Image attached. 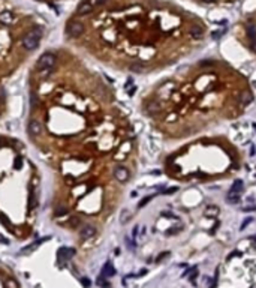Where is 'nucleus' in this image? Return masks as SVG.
I'll return each instance as SVG.
<instances>
[{"label":"nucleus","mask_w":256,"mask_h":288,"mask_svg":"<svg viewBox=\"0 0 256 288\" xmlns=\"http://www.w3.org/2000/svg\"><path fill=\"white\" fill-rule=\"evenodd\" d=\"M226 201H228L229 204H238V203H240V195L229 192V194L226 195Z\"/></svg>","instance_id":"obj_15"},{"label":"nucleus","mask_w":256,"mask_h":288,"mask_svg":"<svg viewBox=\"0 0 256 288\" xmlns=\"http://www.w3.org/2000/svg\"><path fill=\"white\" fill-rule=\"evenodd\" d=\"M189 33H190V36H192V38H195V39H201V38L204 36V30H202V27H201V26H196V24L190 27Z\"/></svg>","instance_id":"obj_10"},{"label":"nucleus","mask_w":256,"mask_h":288,"mask_svg":"<svg viewBox=\"0 0 256 288\" xmlns=\"http://www.w3.org/2000/svg\"><path fill=\"white\" fill-rule=\"evenodd\" d=\"M12 20H14V17H12V12H2L0 14V23L2 24H5V26H8V24H11L12 23Z\"/></svg>","instance_id":"obj_13"},{"label":"nucleus","mask_w":256,"mask_h":288,"mask_svg":"<svg viewBox=\"0 0 256 288\" xmlns=\"http://www.w3.org/2000/svg\"><path fill=\"white\" fill-rule=\"evenodd\" d=\"M56 56L53 54V53H45V54H42L40 57H39V60H38V63H36V68L39 69V71H45V69H51L53 66H54V63H56Z\"/></svg>","instance_id":"obj_2"},{"label":"nucleus","mask_w":256,"mask_h":288,"mask_svg":"<svg viewBox=\"0 0 256 288\" xmlns=\"http://www.w3.org/2000/svg\"><path fill=\"white\" fill-rule=\"evenodd\" d=\"M169 255V252H165V254H162V255H159L157 257V261H160V260H163V258H166Z\"/></svg>","instance_id":"obj_28"},{"label":"nucleus","mask_w":256,"mask_h":288,"mask_svg":"<svg viewBox=\"0 0 256 288\" xmlns=\"http://www.w3.org/2000/svg\"><path fill=\"white\" fill-rule=\"evenodd\" d=\"M114 177L117 179L119 182L124 183L129 179V170H127L126 167H115L114 168Z\"/></svg>","instance_id":"obj_4"},{"label":"nucleus","mask_w":256,"mask_h":288,"mask_svg":"<svg viewBox=\"0 0 256 288\" xmlns=\"http://www.w3.org/2000/svg\"><path fill=\"white\" fill-rule=\"evenodd\" d=\"M238 101H240V104H241V105H247V104H250V102L253 101V95H252L249 90L241 92V93H240V96H238Z\"/></svg>","instance_id":"obj_8"},{"label":"nucleus","mask_w":256,"mask_h":288,"mask_svg":"<svg viewBox=\"0 0 256 288\" xmlns=\"http://www.w3.org/2000/svg\"><path fill=\"white\" fill-rule=\"evenodd\" d=\"M21 165H22V159H21V156H17L15 158V162H14V167L18 170V168H21Z\"/></svg>","instance_id":"obj_21"},{"label":"nucleus","mask_w":256,"mask_h":288,"mask_svg":"<svg viewBox=\"0 0 256 288\" xmlns=\"http://www.w3.org/2000/svg\"><path fill=\"white\" fill-rule=\"evenodd\" d=\"M252 50L256 53V38H255V39H252Z\"/></svg>","instance_id":"obj_30"},{"label":"nucleus","mask_w":256,"mask_h":288,"mask_svg":"<svg viewBox=\"0 0 256 288\" xmlns=\"http://www.w3.org/2000/svg\"><path fill=\"white\" fill-rule=\"evenodd\" d=\"M88 2L93 5V6H99V5H102V3H105L106 0H88Z\"/></svg>","instance_id":"obj_24"},{"label":"nucleus","mask_w":256,"mask_h":288,"mask_svg":"<svg viewBox=\"0 0 256 288\" xmlns=\"http://www.w3.org/2000/svg\"><path fill=\"white\" fill-rule=\"evenodd\" d=\"M114 273H115V270H114V267L111 266V263H106L105 266H103V269H102V276L106 278V276H112Z\"/></svg>","instance_id":"obj_14"},{"label":"nucleus","mask_w":256,"mask_h":288,"mask_svg":"<svg viewBox=\"0 0 256 288\" xmlns=\"http://www.w3.org/2000/svg\"><path fill=\"white\" fill-rule=\"evenodd\" d=\"M29 132L32 135H39L42 132V125L38 122V120H30V123H29Z\"/></svg>","instance_id":"obj_7"},{"label":"nucleus","mask_w":256,"mask_h":288,"mask_svg":"<svg viewBox=\"0 0 256 288\" xmlns=\"http://www.w3.org/2000/svg\"><path fill=\"white\" fill-rule=\"evenodd\" d=\"M177 189H178L177 186H174V188H169V189H166V191L163 192V194H165V195H169V194H174V192H175Z\"/></svg>","instance_id":"obj_25"},{"label":"nucleus","mask_w":256,"mask_h":288,"mask_svg":"<svg viewBox=\"0 0 256 288\" xmlns=\"http://www.w3.org/2000/svg\"><path fill=\"white\" fill-rule=\"evenodd\" d=\"M93 8H95V6H93V5L88 2V0H84L82 3H80V5H78V8H77V14H78V15H87V14H90V12L93 11Z\"/></svg>","instance_id":"obj_5"},{"label":"nucleus","mask_w":256,"mask_h":288,"mask_svg":"<svg viewBox=\"0 0 256 288\" xmlns=\"http://www.w3.org/2000/svg\"><path fill=\"white\" fill-rule=\"evenodd\" d=\"M66 213H67V209L63 207V206H59V207L56 209V216H63V215H66Z\"/></svg>","instance_id":"obj_19"},{"label":"nucleus","mask_w":256,"mask_h":288,"mask_svg":"<svg viewBox=\"0 0 256 288\" xmlns=\"http://www.w3.org/2000/svg\"><path fill=\"white\" fill-rule=\"evenodd\" d=\"M201 2H205V3H213V2H216V0H201Z\"/></svg>","instance_id":"obj_31"},{"label":"nucleus","mask_w":256,"mask_h":288,"mask_svg":"<svg viewBox=\"0 0 256 288\" xmlns=\"http://www.w3.org/2000/svg\"><path fill=\"white\" fill-rule=\"evenodd\" d=\"M252 210H256V204L255 206H249V207H243V212H252Z\"/></svg>","instance_id":"obj_27"},{"label":"nucleus","mask_w":256,"mask_h":288,"mask_svg":"<svg viewBox=\"0 0 256 288\" xmlns=\"http://www.w3.org/2000/svg\"><path fill=\"white\" fill-rule=\"evenodd\" d=\"M40 38H42V30L40 29H33L22 38V45H24V48H27V50H35V48L38 47V44H39V41H40Z\"/></svg>","instance_id":"obj_1"},{"label":"nucleus","mask_w":256,"mask_h":288,"mask_svg":"<svg viewBox=\"0 0 256 288\" xmlns=\"http://www.w3.org/2000/svg\"><path fill=\"white\" fill-rule=\"evenodd\" d=\"M38 104H39L38 98H36V96H32V105H38Z\"/></svg>","instance_id":"obj_29"},{"label":"nucleus","mask_w":256,"mask_h":288,"mask_svg":"<svg viewBox=\"0 0 256 288\" xmlns=\"http://www.w3.org/2000/svg\"><path fill=\"white\" fill-rule=\"evenodd\" d=\"M144 69H145V66H144L142 63H132V65H130V71H133V72H138V74H141V72H144Z\"/></svg>","instance_id":"obj_16"},{"label":"nucleus","mask_w":256,"mask_h":288,"mask_svg":"<svg viewBox=\"0 0 256 288\" xmlns=\"http://www.w3.org/2000/svg\"><path fill=\"white\" fill-rule=\"evenodd\" d=\"M243 188H244L243 180H235L234 183H232V186H231V191H229V192H232V194H238V195H240V192L243 191Z\"/></svg>","instance_id":"obj_12"},{"label":"nucleus","mask_w":256,"mask_h":288,"mask_svg":"<svg viewBox=\"0 0 256 288\" xmlns=\"http://www.w3.org/2000/svg\"><path fill=\"white\" fill-rule=\"evenodd\" d=\"M151 198H153V195H150V197H145V198H142V200H141V203H139V207H144V206H145V204H147V203H148V201L151 200Z\"/></svg>","instance_id":"obj_23"},{"label":"nucleus","mask_w":256,"mask_h":288,"mask_svg":"<svg viewBox=\"0 0 256 288\" xmlns=\"http://www.w3.org/2000/svg\"><path fill=\"white\" fill-rule=\"evenodd\" d=\"M253 246L256 248V240H253Z\"/></svg>","instance_id":"obj_32"},{"label":"nucleus","mask_w":256,"mask_h":288,"mask_svg":"<svg viewBox=\"0 0 256 288\" xmlns=\"http://www.w3.org/2000/svg\"><path fill=\"white\" fill-rule=\"evenodd\" d=\"M225 32H226L225 29H222V30H216V32H213V38H214V39H219V38L225 33Z\"/></svg>","instance_id":"obj_22"},{"label":"nucleus","mask_w":256,"mask_h":288,"mask_svg":"<svg viewBox=\"0 0 256 288\" xmlns=\"http://www.w3.org/2000/svg\"><path fill=\"white\" fill-rule=\"evenodd\" d=\"M246 32H247V36L250 39H255L256 38V27L253 26V24H249V26L246 27Z\"/></svg>","instance_id":"obj_18"},{"label":"nucleus","mask_w":256,"mask_h":288,"mask_svg":"<svg viewBox=\"0 0 256 288\" xmlns=\"http://www.w3.org/2000/svg\"><path fill=\"white\" fill-rule=\"evenodd\" d=\"M82 32H84V26H82L80 21H69V23H67V26H66V33H67L69 36L77 38V36H80Z\"/></svg>","instance_id":"obj_3"},{"label":"nucleus","mask_w":256,"mask_h":288,"mask_svg":"<svg viewBox=\"0 0 256 288\" xmlns=\"http://www.w3.org/2000/svg\"><path fill=\"white\" fill-rule=\"evenodd\" d=\"M159 111H160V105H159L156 101H150L148 105H147V113L151 114V116H154V114H157Z\"/></svg>","instance_id":"obj_11"},{"label":"nucleus","mask_w":256,"mask_h":288,"mask_svg":"<svg viewBox=\"0 0 256 288\" xmlns=\"http://www.w3.org/2000/svg\"><path fill=\"white\" fill-rule=\"evenodd\" d=\"M250 222H252V218H247V219H246V221H244V222L241 224V230H244V228H246V227H247V225H249Z\"/></svg>","instance_id":"obj_26"},{"label":"nucleus","mask_w":256,"mask_h":288,"mask_svg":"<svg viewBox=\"0 0 256 288\" xmlns=\"http://www.w3.org/2000/svg\"><path fill=\"white\" fill-rule=\"evenodd\" d=\"M95 233H96V230H95V227H93V225H84L81 228V231H80V236H81V239L87 240V239H90V237L95 236Z\"/></svg>","instance_id":"obj_6"},{"label":"nucleus","mask_w":256,"mask_h":288,"mask_svg":"<svg viewBox=\"0 0 256 288\" xmlns=\"http://www.w3.org/2000/svg\"><path fill=\"white\" fill-rule=\"evenodd\" d=\"M220 213V209L216 206V204H208L205 207V215L210 216V218H216V216Z\"/></svg>","instance_id":"obj_9"},{"label":"nucleus","mask_w":256,"mask_h":288,"mask_svg":"<svg viewBox=\"0 0 256 288\" xmlns=\"http://www.w3.org/2000/svg\"><path fill=\"white\" fill-rule=\"evenodd\" d=\"M69 225H71L72 228H77V227L80 225V219H78V218H75V216H72L71 221H69Z\"/></svg>","instance_id":"obj_20"},{"label":"nucleus","mask_w":256,"mask_h":288,"mask_svg":"<svg viewBox=\"0 0 256 288\" xmlns=\"http://www.w3.org/2000/svg\"><path fill=\"white\" fill-rule=\"evenodd\" d=\"M36 203H38V198H36V192H35V191H32L30 194H29V206H30V209L36 207Z\"/></svg>","instance_id":"obj_17"}]
</instances>
